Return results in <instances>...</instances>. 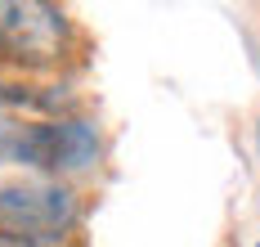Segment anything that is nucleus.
<instances>
[{
  "label": "nucleus",
  "instance_id": "obj_1",
  "mask_svg": "<svg viewBox=\"0 0 260 247\" xmlns=\"http://www.w3.org/2000/svg\"><path fill=\"white\" fill-rule=\"evenodd\" d=\"M81 225V198L68 180L50 175H9L0 180V234L36 247L72 238Z\"/></svg>",
  "mask_w": 260,
  "mask_h": 247
},
{
  "label": "nucleus",
  "instance_id": "obj_2",
  "mask_svg": "<svg viewBox=\"0 0 260 247\" xmlns=\"http://www.w3.org/2000/svg\"><path fill=\"white\" fill-rule=\"evenodd\" d=\"M104 158V139L90 117H41L23 121L9 135V162L27 166V175H50V180H72L81 171H94Z\"/></svg>",
  "mask_w": 260,
  "mask_h": 247
},
{
  "label": "nucleus",
  "instance_id": "obj_3",
  "mask_svg": "<svg viewBox=\"0 0 260 247\" xmlns=\"http://www.w3.org/2000/svg\"><path fill=\"white\" fill-rule=\"evenodd\" d=\"M72 45V23L45 0H0V58L14 68H58Z\"/></svg>",
  "mask_w": 260,
  "mask_h": 247
},
{
  "label": "nucleus",
  "instance_id": "obj_4",
  "mask_svg": "<svg viewBox=\"0 0 260 247\" xmlns=\"http://www.w3.org/2000/svg\"><path fill=\"white\" fill-rule=\"evenodd\" d=\"M9 135H14V126L0 121V158H9Z\"/></svg>",
  "mask_w": 260,
  "mask_h": 247
},
{
  "label": "nucleus",
  "instance_id": "obj_5",
  "mask_svg": "<svg viewBox=\"0 0 260 247\" xmlns=\"http://www.w3.org/2000/svg\"><path fill=\"white\" fill-rule=\"evenodd\" d=\"M0 247H36V243H23V238H9V234H0Z\"/></svg>",
  "mask_w": 260,
  "mask_h": 247
},
{
  "label": "nucleus",
  "instance_id": "obj_6",
  "mask_svg": "<svg viewBox=\"0 0 260 247\" xmlns=\"http://www.w3.org/2000/svg\"><path fill=\"white\" fill-rule=\"evenodd\" d=\"M256 153H260V121H256Z\"/></svg>",
  "mask_w": 260,
  "mask_h": 247
},
{
  "label": "nucleus",
  "instance_id": "obj_7",
  "mask_svg": "<svg viewBox=\"0 0 260 247\" xmlns=\"http://www.w3.org/2000/svg\"><path fill=\"white\" fill-rule=\"evenodd\" d=\"M251 247H260V243H251Z\"/></svg>",
  "mask_w": 260,
  "mask_h": 247
}]
</instances>
